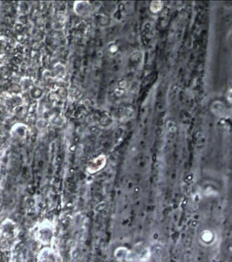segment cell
<instances>
[{
  "label": "cell",
  "mask_w": 232,
  "mask_h": 262,
  "mask_svg": "<svg viewBox=\"0 0 232 262\" xmlns=\"http://www.w3.org/2000/svg\"><path fill=\"white\" fill-rule=\"evenodd\" d=\"M54 236V227L49 222H44L39 227L37 232V239L44 245H48L52 243Z\"/></svg>",
  "instance_id": "cell-1"
},
{
  "label": "cell",
  "mask_w": 232,
  "mask_h": 262,
  "mask_svg": "<svg viewBox=\"0 0 232 262\" xmlns=\"http://www.w3.org/2000/svg\"><path fill=\"white\" fill-rule=\"evenodd\" d=\"M73 12L80 18H88L93 14V6L88 1L77 0L73 4Z\"/></svg>",
  "instance_id": "cell-2"
},
{
  "label": "cell",
  "mask_w": 232,
  "mask_h": 262,
  "mask_svg": "<svg viewBox=\"0 0 232 262\" xmlns=\"http://www.w3.org/2000/svg\"><path fill=\"white\" fill-rule=\"evenodd\" d=\"M39 262H61L59 253L53 248H44L38 255Z\"/></svg>",
  "instance_id": "cell-3"
},
{
  "label": "cell",
  "mask_w": 232,
  "mask_h": 262,
  "mask_svg": "<svg viewBox=\"0 0 232 262\" xmlns=\"http://www.w3.org/2000/svg\"><path fill=\"white\" fill-rule=\"evenodd\" d=\"M106 156L105 155H99V156L94 157L93 159L90 161L87 164V167H86V170L90 174H94V173L101 170L106 165Z\"/></svg>",
  "instance_id": "cell-4"
},
{
  "label": "cell",
  "mask_w": 232,
  "mask_h": 262,
  "mask_svg": "<svg viewBox=\"0 0 232 262\" xmlns=\"http://www.w3.org/2000/svg\"><path fill=\"white\" fill-rule=\"evenodd\" d=\"M29 128L24 123H15L11 129L10 135L14 139L22 140L27 137Z\"/></svg>",
  "instance_id": "cell-5"
},
{
  "label": "cell",
  "mask_w": 232,
  "mask_h": 262,
  "mask_svg": "<svg viewBox=\"0 0 232 262\" xmlns=\"http://www.w3.org/2000/svg\"><path fill=\"white\" fill-rule=\"evenodd\" d=\"M210 110L215 116H218V117H226L228 116V110L226 108L225 105L220 102V101H215L211 104L210 106Z\"/></svg>",
  "instance_id": "cell-6"
},
{
  "label": "cell",
  "mask_w": 232,
  "mask_h": 262,
  "mask_svg": "<svg viewBox=\"0 0 232 262\" xmlns=\"http://www.w3.org/2000/svg\"><path fill=\"white\" fill-rule=\"evenodd\" d=\"M163 3L162 1H159V0H156V1H153L150 4V10L154 14H157V13H159L160 11L163 9Z\"/></svg>",
  "instance_id": "cell-7"
},
{
  "label": "cell",
  "mask_w": 232,
  "mask_h": 262,
  "mask_svg": "<svg viewBox=\"0 0 232 262\" xmlns=\"http://www.w3.org/2000/svg\"><path fill=\"white\" fill-rule=\"evenodd\" d=\"M129 251L127 249L121 247V248L117 249L115 251V257L117 259H127L129 256Z\"/></svg>",
  "instance_id": "cell-8"
},
{
  "label": "cell",
  "mask_w": 232,
  "mask_h": 262,
  "mask_svg": "<svg viewBox=\"0 0 232 262\" xmlns=\"http://www.w3.org/2000/svg\"><path fill=\"white\" fill-rule=\"evenodd\" d=\"M227 100H228V102L232 103V89L231 90H229L228 91V93H227Z\"/></svg>",
  "instance_id": "cell-9"
},
{
  "label": "cell",
  "mask_w": 232,
  "mask_h": 262,
  "mask_svg": "<svg viewBox=\"0 0 232 262\" xmlns=\"http://www.w3.org/2000/svg\"><path fill=\"white\" fill-rule=\"evenodd\" d=\"M0 237H1V227H0Z\"/></svg>",
  "instance_id": "cell-10"
},
{
  "label": "cell",
  "mask_w": 232,
  "mask_h": 262,
  "mask_svg": "<svg viewBox=\"0 0 232 262\" xmlns=\"http://www.w3.org/2000/svg\"><path fill=\"white\" fill-rule=\"evenodd\" d=\"M230 41H231V43H232V36H231V39H230Z\"/></svg>",
  "instance_id": "cell-11"
}]
</instances>
